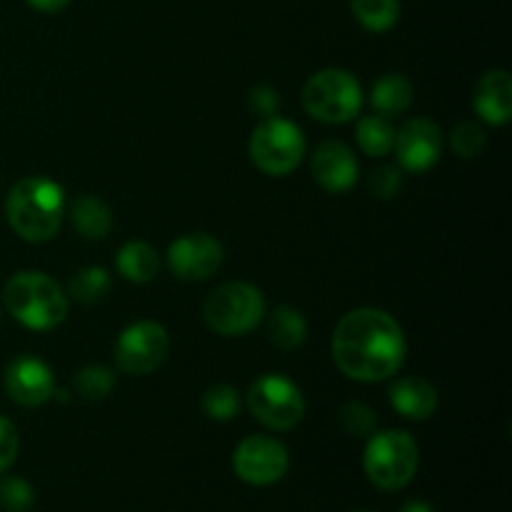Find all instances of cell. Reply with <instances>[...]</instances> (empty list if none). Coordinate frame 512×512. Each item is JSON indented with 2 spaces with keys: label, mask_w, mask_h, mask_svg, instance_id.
<instances>
[{
  "label": "cell",
  "mask_w": 512,
  "mask_h": 512,
  "mask_svg": "<svg viewBox=\"0 0 512 512\" xmlns=\"http://www.w3.org/2000/svg\"><path fill=\"white\" fill-rule=\"evenodd\" d=\"M405 333L380 308H355L340 318L333 333V360L340 373L358 383H383L405 363Z\"/></svg>",
  "instance_id": "6da1fadb"
},
{
  "label": "cell",
  "mask_w": 512,
  "mask_h": 512,
  "mask_svg": "<svg viewBox=\"0 0 512 512\" xmlns=\"http://www.w3.org/2000/svg\"><path fill=\"white\" fill-rule=\"evenodd\" d=\"M65 210V190L45 175L18 180L5 200L10 228L28 243H45L55 238L63 225Z\"/></svg>",
  "instance_id": "7a4b0ae2"
},
{
  "label": "cell",
  "mask_w": 512,
  "mask_h": 512,
  "mask_svg": "<svg viewBox=\"0 0 512 512\" xmlns=\"http://www.w3.org/2000/svg\"><path fill=\"white\" fill-rule=\"evenodd\" d=\"M5 308L30 330H53L68 315V293L40 270H20L5 283Z\"/></svg>",
  "instance_id": "3957f363"
},
{
  "label": "cell",
  "mask_w": 512,
  "mask_h": 512,
  "mask_svg": "<svg viewBox=\"0 0 512 512\" xmlns=\"http://www.w3.org/2000/svg\"><path fill=\"white\" fill-rule=\"evenodd\" d=\"M203 318L213 333L238 338L265 318V295L253 283H223L205 298Z\"/></svg>",
  "instance_id": "277c9868"
},
{
  "label": "cell",
  "mask_w": 512,
  "mask_h": 512,
  "mask_svg": "<svg viewBox=\"0 0 512 512\" xmlns=\"http://www.w3.org/2000/svg\"><path fill=\"white\" fill-rule=\"evenodd\" d=\"M303 108L320 123L340 125L358 118L363 108V88L358 78L343 68H325L310 75L303 88Z\"/></svg>",
  "instance_id": "5b68a950"
},
{
  "label": "cell",
  "mask_w": 512,
  "mask_h": 512,
  "mask_svg": "<svg viewBox=\"0 0 512 512\" xmlns=\"http://www.w3.org/2000/svg\"><path fill=\"white\" fill-rule=\"evenodd\" d=\"M363 468L380 490H403L418 473V443L405 430L375 433L365 445Z\"/></svg>",
  "instance_id": "8992f818"
},
{
  "label": "cell",
  "mask_w": 512,
  "mask_h": 512,
  "mask_svg": "<svg viewBox=\"0 0 512 512\" xmlns=\"http://www.w3.org/2000/svg\"><path fill=\"white\" fill-rule=\"evenodd\" d=\"M248 153L255 168L273 178H283L293 173L303 160L305 135L293 120L280 118V115L263 118V123L250 135Z\"/></svg>",
  "instance_id": "52a82bcc"
},
{
  "label": "cell",
  "mask_w": 512,
  "mask_h": 512,
  "mask_svg": "<svg viewBox=\"0 0 512 512\" xmlns=\"http://www.w3.org/2000/svg\"><path fill=\"white\" fill-rule=\"evenodd\" d=\"M248 408L270 430H293L305 415V398L298 385L280 373H265L248 388Z\"/></svg>",
  "instance_id": "ba28073f"
},
{
  "label": "cell",
  "mask_w": 512,
  "mask_h": 512,
  "mask_svg": "<svg viewBox=\"0 0 512 512\" xmlns=\"http://www.w3.org/2000/svg\"><path fill=\"white\" fill-rule=\"evenodd\" d=\"M168 350V330L155 320H138L115 340V365L128 375H148L163 365Z\"/></svg>",
  "instance_id": "9c48e42d"
},
{
  "label": "cell",
  "mask_w": 512,
  "mask_h": 512,
  "mask_svg": "<svg viewBox=\"0 0 512 512\" xmlns=\"http://www.w3.org/2000/svg\"><path fill=\"white\" fill-rule=\"evenodd\" d=\"M288 465V448L270 435H250L233 453L235 475L255 488H265V485L283 480Z\"/></svg>",
  "instance_id": "30bf717a"
},
{
  "label": "cell",
  "mask_w": 512,
  "mask_h": 512,
  "mask_svg": "<svg viewBox=\"0 0 512 512\" xmlns=\"http://www.w3.org/2000/svg\"><path fill=\"white\" fill-rule=\"evenodd\" d=\"M223 245L208 233L180 235L168 248V265L180 280H208L223 265Z\"/></svg>",
  "instance_id": "8fae6325"
},
{
  "label": "cell",
  "mask_w": 512,
  "mask_h": 512,
  "mask_svg": "<svg viewBox=\"0 0 512 512\" xmlns=\"http://www.w3.org/2000/svg\"><path fill=\"white\" fill-rule=\"evenodd\" d=\"M395 155L408 173H428L443 155V133L430 118H413L395 130Z\"/></svg>",
  "instance_id": "7c38bea8"
},
{
  "label": "cell",
  "mask_w": 512,
  "mask_h": 512,
  "mask_svg": "<svg viewBox=\"0 0 512 512\" xmlns=\"http://www.w3.org/2000/svg\"><path fill=\"white\" fill-rule=\"evenodd\" d=\"M5 393L20 408H40L55 398L53 370L35 355H20L5 368Z\"/></svg>",
  "instance_id": "4fadbf2b"
},
{
  "label": "cell",
  "mask_w": 512,
  "mask_h": 512,
  "mask_svg": "<svg viewBox=\"0 0 512 512\" xmlns=\"http://www.w3.org/2000/svg\"><path fill=\"white\" fill-rule=\"evenodd\" d=\"M315 183L328 193H345L358 180V160H355L353 150L340 140H325L315 148L313 163Z\"/></svg>",
  "instance_id": "5bb4252c"
},
{
  "label": "cell",
  "mask_w": 512,
  "mask_h": 512,
  "mask_svg": "<svg viewBox=\"0 0 512 512\" xmlns=\"http://www.w3.org/2000/svg\"><path fill=\"white\" fill-rule=\"evenodd\" d=\"M473 108L485 123H508L512 118V80L508 70H488L480 75L473 93Z\"/></svg>",
  "instance_id": "9a60e30c"
},
{
  "label": "cell",
  "mask_w": 512,
  "mask_h": 512,
  "mask_svg": "<svg viewBox=\"0 0 512 512\" xmlns=\"http://www.w3.org/2000/svg\"><path fill=\"white\" fill-rule=\"evenodd\" d=\"M390 405L405 420H428L438 410V390L418 375H405L390 388Z\"/></svg>",
  "instance_id": "2e32d148"
},
{
  "label": "cell",
  "mask_w": 512,
  "mask_h": 512,
  "mask_svg": "<svg viewBox=\"0 0 512 512\" xmlns=\"http://www.w3.org/2000/svg\"><path fill=\"white\" fill-rule=\"evenodd\" d=\"M370 105L383 118H398L413 105V83L400 73H385L375 80Z\"/></svg>",
  "instance_id": "e0dca14e"
},
{
  "label": "cell",
  "mask_w": 512,
  "mask_h": 512,
  "mask_svg": "<svg viewBox=\"0 0 512 512\" xmlns=\"http://www.w3.org/2000/svg\"><path fill=\"white\" fill-rule=\"evenodd\" d=\"M70 218L85 240H103L113 228V213L98 195H78L70 205Z\"/></svg>",
  "instance_id": "ac0fdd59"
},
{
  "label": "cell",
  "mask_w": 512,
  "mask_h": 512,
  "mask_svg": "<svg viewBox=\"0 0 512 512\" xmlns=\"http://www.w3.org/2000/svg\"><path fill=\"white\" fill-rule=\"evenodd\" d=\"M115 268L130 283H148L158 275L160 258L153 245L143 243V240H130L118 250Z\"/></svg>",
  "instance_id": "d6986e66"
},
{
  "label": "cell",
  "mask_w": 512,
  "mask_h": 512,
  "mask_svg": "<svg viewBox=\"0 0 512 512\" xmlns=\"http://www.w3.org/2000/svg\"><path fill=\"white\" fill-rule=\"evenodd\" d=\"M308 335V323H305L303 313L288 305H280L268 315V338L275 348L280 350H295L305 343Z\"/></svg>",
  "instance_id": "ffe728a7"
},
{
  "label": "cell",
  "mask_w": 512,
  "mask_h": 512,
  "mask_svg": "<svg viewBox=\"0 0 512 512\" xmlns=\"http://www.w3.org/2000/svg\"><path fill=\"white\" fill-rule=\"evenodd\" d=\"M355 140H358L360 150L370 158H383L393 150L395 143V128L390 123V118L383 115H365L358 120V128H355Z\"/></svg>",
  "instance_id": "44dd1931"
},
{
  "label": "cell",
  "mask_w": 512,
  "mask_h": 512,
  "mask_svg": "<svg viewBox=\"0 0 512 512\" xmlns=\"http://www.w3.org/2000/svg\"><path fill=\"white\" fill-rule=\"evenodd\" d=\"M355 20L370 33H385L400 18V0H350Z\"/></svg>",
  "instance_id": "7402d4cb"
},
{
  "label": "cell",
  "mask_w": 512,
  "mask_h": 512,
  "mask_svg": "<svg viewBox=\"0 0 512 512\" xmlns=\"http://www.w3.org/2000/svg\"><path fill=\"white\" fill-rule=\"evenodd\" d=\"M108 290H110V275L108 270L98 268V265H88V268L78 270L68 285L70 298L78 300V303L83 305L98 303Z\"/></svg>",
  "instance_id": "603a6c76"
},
{
  "label": "cell",
  "mask_w": 512,
  "mask_h": 512,
  "mask_svg": "<svg viewBox=\"0 0 512 512\" xmlns=\"http://www.w3.org/2000/svg\"><path fill=\"white\" fill-rule=\"evenodd\" d=\"M73 388L83 400H105L113 393L115 375L105 365H85L75 375Z\"/></svg>",
  "instance_id": "cb8c5ba5"
},
{
  "label": "cell",
  "mask_w": 512,
  "mask_h": 512,
  "mask_svg": "<svg viewBox=\"0 0 512 512\" xmlns=\"http://www.w3.org/2000/svg\"><path fill=\"white\" fill-rule=\"evenodd\" d=\"M200 405H203V413L210 420L225 423V420H233L240 413V395L233 385H213L203 393Z\"/></svg>",
  "instance_id": "d4e9b609"
},
{
  "label": "cell",
  "mask_w": 512,
  "mask_h": 512,
  "mask_svg": "<svg viewBox=\"0 0 512 512\" xmlns=\"http://www.w3.org/2000/svg\"><path fill=\"white\" fill-rule=\"evenodd\" d=\"M450 148L463 160L478 158L485 148V130L478 123H473V120L458 123L453 133H450Z\"/></svg>",
  "instance_id": "484cf974"
},
{
  "label": "cell",
  "mask_w": 512,
  "mask_h": 512,
  "mask_svg": "<svg viewBox=\"0 0 512 512\" xmlns=\"http://www.w3.org/2000/svg\"><path fill=\"white\" fill-rule=\"evenodd\" d=\"M340 428L348 435H373L375 430V413L373 408H368L360 400H348V403L340 408Z\"/></svg>",
  "instance_id": "4316f807"
},
{
  "label": "cell",
  "mask_w": 512,
  "mask_h": 512,
  "mask_svg": "<svg viewBox=\"0 0 512 512\" xmlns=\"http://www.w3.org/2000/svg\"><path fill=\"white\" fill-rule=\"evenodd\" d=\"M35 493L28 480L5 478L0 480V508L5 512H28L33 505Z\"/></svg>",
  "instance_id": "83f0119b"
},
{
  "label": "cell",
  "mask_w": 512,
  "mask_h": 512,
  "mask_svg": "<svg viewBox=\"0 0 512 512\" xmlns=\"http://www.w3.org/2000/svg\"><path fill=\"white\" fill-rule=\"evenodd\" d=\"M403 188V173L400 168H393V165H380L370 173L368 178V190L380 200H390L400 193Z\"/></svg>",
  "instance_id": "f1b7e54d"
},
{
  "label": "cell",
  "mask_w": 512,
  "mask_h": 512,
  "mask_svg": "<svg viewBox=\"0 0 512 512\" xmlns=\"http://www.w3.org/2000/svg\"><path fill=\"white\" fill-rule=\"evenodd\" d=\"M248 108L260 118H273V115H278L280 108L278 90L270 88V85H258L248 93Z\"/></svg>",
  "instance_id": "f546056e"
},
{
  "label": "cell",
  "mask_w": 512,
  "mask_h": 512,
  "mask_svg": "<svg viewBox=\"0 0 512 512\" xmlns=\"http://www.w3.org/2000/svg\"><path fill=\"white\" fill-rule=\"evenodd\" d=\"M18 455V430L5 415H0V473L15 463Z\"/></svg>",
  "instance_id": "4dcf8cb0"
},
{
  "label": "cell",
  "mask_w": 512,
  "mask_h": 512,
  "mask_svg": "<svg viewBox=\"0 0 512 512\" xmlns=\"http://www.w3.org/2000/svg\"><path fill=\"white\" fill-rule=\"evenodd\" d=\"M28 5H33L40 13H60L70 5V0H28Z\"/></svg>",
  "instance_id": "1f68e13d"
},
{
  "label": "cell",
  "mask_w": 512,
  "mask_h": 512,
  "mask_svg": "<svg viewBox=\"0 0 512 512\" xmlns=\"http://www.w3.org/2000/svg\"><path fill=\"white\" fill-rule=\"evenodd\" d=\"M400 512H435V510L430 508L428 503H423V500H410V503H405L403 508H400Z\"/></svg>",
  "instance_id": "d6a6232c"
}]
</instances>
